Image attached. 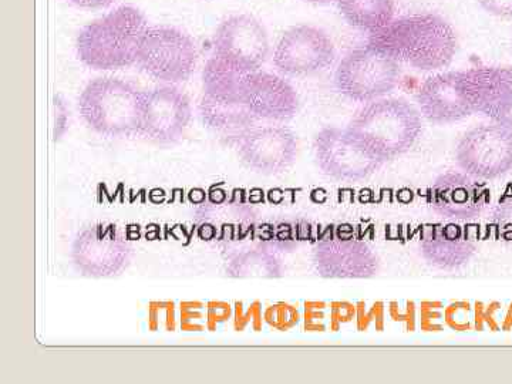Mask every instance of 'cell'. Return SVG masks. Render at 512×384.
Wrapping results in <instances>:
<instances>
[{"mask_svg": "<svg viewBox=\"0 0 512 384\" xmlns=\"http://www.w3.org/2000/svg\"><path fill=\"white\" fill-rule=\"evenodd\" d=\"M264 319L269 326L278 330H289L298 323V311L288 303H276L266 309Z\"/></svg>", "mask_w": 512, "mask_h": 384, "instance_id": "cell-26", "label": "cell"}, {"mask_svg": "<svg viewBox=\"0 0 512 384\" xmlns=\"http://www.w3.org/2000/svg\"><path fill=\"white\" fill-rule=\"evenodd\" d=\"M421 254L436 268L451 271L466 265L476 245L461 232L460 228L448 225H431L424 229L420 239Z\"/></svg>", "mask_w": 512, "mask_h": 384, "instance_id": "cell-18", "label": "cell"}, {"mask_svg": "<svg viewBox=\"0 0 512 384\" xmlns=\"http://www.w3.org/2000/svg\"><path fill=\"white\" fill-rule=\"evenodd\" d=\"M456 160L471 177H503L512 170V128L498 123L471 128L458 141Z\"/></svg>", "mask_w": 512, "mask_h": 384, "instance_id": "cell-7", "label": "cell"}, {"mask_svg": "<svg viewBox=\"0 0 512 384\" xmlns=\"http://www.w3.org/2000/svg\"><path fill=\"white\" fill-rule=\"evenodd\" d=\"M261 325V303L252 302L251 305H244V303L238 302L235 305L234 326L238 332L248 329L249 326L254 330H258Z\"/></svg>", "mask_w": 512, "mask_h": 384, "instance_id": "cell-27", "label": "cell"}, {"mask_svg": "<svg viewBox=\"0 0 512 384\" xmlns=\"http://www.w3.org/2000/svg\"><path fill=\"white\" fill-rule=\"evenodd\" d=\"M369 46L396 62L430 72L453 62L457 36L446 20L424 13L392 20L383 29L370 33Z\"/></svg>", "mask_w": 512, "mask_h": 384, "instance_id": "cell-1", "label": "cell"}, {"mask_svg": "<svg viewBox=\"0 0 512 384\" xmlns=\"http://www.w3.org/2000/svg\"><path fill=\"white\" fill-rule=\"evenodd\" d=\"M241 97L258 119L289 120L299 107L298 94L291 84L276 74L259 70L245 76Z\"/></svg>", "mask_w": 512, "mask_h": 384, "instance_id": "cell-16", "label": "cell"}, {"mask_svg": "<svg viewBox=\"0 0 512 384\" xmlns=\"http://www.w3.org/2000/svg\"><path fill=\"white\" fill-rule=\"evenodd\" d=\"M147 325L151 332H174L175 328H177L174 302H151L148 305Z\"/></svg>", "mask_w": 512, "mask_h": 384, "instance_id": "cell-24", "label": "cell"}, {"mask_svg": "<svg viewBox=\"0 0 512 384\" xmlns=\"http://www.w3.org/2000/svg\"><path fill=\"white\" fill-rule=\"evenodd\" d=\"M320 170L340 181H360L375 174L382 161L370 156L350 137L348 130L326 127L313 141Z\"/></svg>", "mask_w": 512, "mask_h": 384, "instance_id": "cell-11", "label": "cell"}, {"mask_svg": "<svg viewBox=\"0 0 512 384\" xmlns=\"http://www.w3.org/2000/svg\"><path fill=\"white\" fill-rule=\"evenodd\" d=\"M477 113L512 128V67H474Z\"/></svg>", "mask_w": 512, "mask_h": 384, "instance_id": "cell-19", "label": "cell"}, {"mask_svg": "<svg viewBox=\"0 0 512 384\" xmlns=\"http://www.w3.org/2000/svg\"><path fill=\"white\" fill-rule=\"evenodd\" d=\"M323 303L319 302H311L306 303V311H305V328L306 330H311V332H315V330H323L325 329V308H323Z\"/></svg>", "mask_w": 512, "mask_h": 384, "instance_id": "cell-30", "label": "cell"}, {"mask_svg": "<svg viewBox=\"0 0 512 384\" xmlns=\"http://www.w3.org/2000/svg\"><path fill=\"white\" fill-rule=\"evenodd\" d=\"M200 116L205 126L217 131L227 140L232 141L255 127L258 117L237 99H220L204 94L200 103Z\"/></svg>", "mask_w": 512, "mask_h": 384, "instance_id": "cell-21", "label": "cell"}, {"mask_svg": "<svg viewBox=\"0 0 512 384\" xmlns=\"http://www.w3.org/2000/svg\"><path fill=\"white\" fill-rule=\"evenodd\" d=\"M242 163L259 174L274 175L289 170L298 157V140L289 128L254 127L232 141Z\"/></svg>", "mask_w": 512, "mask_h": 384, "instance_id": "cell-12", "label": "cell"}, {"mask_svg": "<svg viewBox=\"0 0 512 384\" xmlns=\"http://www.w3.org/2000/svg\"><path fill=\"white\" fill-rule=\"evenodd\" d=\"M147 28L140 10L121 6L83 28L77 36V55L94 70L124 69L137 62Z\"/></svg>", "mask_w": 512, "mask_h": 384, "instance_id": "cell-3", "label": "cell"}, {"mask_svg": "<svg viewBox=\"0 0 512 384\" xmlns=\"http://www.w3.org/2000/svg\"><path fill=\"white\" fill-rule=\"evenodd\" d=\"M191 120L187 94L173 86L148 90L143 97L140 134L160 144L180 140Z\"/></svg>", "mask_w": 512, "mask_h": 384, "instance_id": "cell-14", "label": "cell"}, {"mask_svg": "<svg viewBox=\"0 0 512 384\" xmlns=\"http://www.w3.org/2000/svg\"><path fill=\"white\" fill-rule=\"evenodd\" d=\"M114 2H116V0H70V3L83 9L109 8Z\"/></svg>", "mask_w": 512, "mask_h": 384, "instance_id": "cell-33", "label": "cell"}, {"mask_svg": "<svg viewBox=\"0 0 512 384\" xmlns=\"http://www.w3.org/2000/svg\"><path fill=\"white\" fill-rule=\"evenodd\" d=\"M55 110H56V128L55 140L62 138L64 131L67 128V121H69V111H67L66 104L60 99L59 96L55 97Z\"/></svg>", "mask_w": 512, "mask_h": 384, "instance_id": "cell-32", "label": "cell"}, {"mask_svg": "<svg viewBox=\"0 0 512 384\" xmlns=\"http://www.w3.org/2000/svg\"><path fill=\"white\" fill-rule=\"evenodd\" d=\"M417 103L424 117L436 124L456 123L477 113L474 69L430 77L421 86Z\"/></svg>", "mask_w": 512, "mask_h": 384, "instance_id": "cell-8", "label": "cell"}, {"mask_svg": "<svg viewBox=\"0 0 512 384\" xmlns=\"http://www.w3.org/2000/svg\"><path fill=\"white\" fill-rule=\"evenodd\" d=\"M131 249L116 225H94L74 239L73 264L90 278L120 275L130 262Z\"/></svg>", "mask_w": 512, "mask_h": 384, "instance_id": "cell-9", "label": "cell"}, {"mask_svg": "<svg viewBox=\"0 0 512 384\" xmlns=\"http://www.w3.org/2000/svg\"><path fill=\"white\" fill-rule=\"evenodd\" d=\"M346 130L370 156L386 163L414 146L423 123L413 104L403 99H383L363 107Z\"/></svg>", "mask_w": 512, "mask_h": 384, "instance_id": "cell-2", "label": "cell"}, {"mask_svg": "<svg viewBox=\"0 0 512 384\" xmlns=\"http://www.w3.org/2000/svg\"><path fill=\"white\" fill-rule=\"evenodd\" d=\"M208 309V330H217L222 323L227 322L232 315L231 305L222 301H211L207 303Z\"/></svg>", "mask_w": 512, "mask_h": 384, "instance_id": "cell-29", "label": "cell"}, {"mask_svg": "<svg viewBox=\"0 0 512 384\" xmlns=\"http://www.w3.org/2000/svg\"><path fill=\"white\" fill-rule=\"evenodd\" d=\"M399 62L372 46L350 52L336 70V87L350 100L375 101L392 93L399 84Z\"/></svg>", "mask_w": 512, "mask_h": 384, "instance_id": "cell-5", "label": "cell"}, {"mask_svg": "<svg viewBox=\"0 0 512 384\" xmlns=\"http://www.w3.org/2000/svg\"><path fill=\"white\" fill-rule=\"evenodd\" d=\"M495 225H497L498 232L505 241L512 242V197L505 198L500 201L497 210H495Z\"/></svg>", "mask_w": 512, "mask_h": 384, "instance_id": "cell-28", "label": "cell"}, {"mask_svg": "<svg viewBox=\"0 0 512 384\" xmlns=\"http://www.w3.org/2000/svg\"><path fill=\"white\" fill-rule=\"evenodd\" d=\"M343 18L353 28L375 33L393 20L394 0H336Z\"/></svg>", "mask_w": 512, "mask_h": 384, "instance_id": "cell-22", "label": "cell"}, {"mask_svg": "<svg viewBox=\"0 0 512 384\" xmlns=\"http://www.w3.org/2000/svg\"><path fill=\"white\" fill-rule=\"evenodd\" d=\"M198 235L202 241H238L247 237L251 214L234 202H212L197 211Z\"/></svg>", "mask_w": 512, "mask_h": 384, "instance_id": "cell-20", "label": "cell"}, {"mask_svg": "<svg viewBox=\"0 0 512 384\" xmlns=\"http://www.w3.org/2000/svg\"><path fill=\"white\" fill-rule=\"evenodd\" d=\"M197 62V46L187 33L167 26H153L147 28L141 39L136 63L154 79L178 83L190 79Z\"/></svg>", "mask_w": 512, "mask_h": 384, "instance_id": "cell-6", "label": "cell"}, {"mask_svg": "<svg viewBox=\"0 0 512 384\" xmlns=\"http://www.w3.org/2000/svg\"><path fill=\"white\" fill-rule=\"evenodd\" d=\"M144 93L114 77H99L79 97L80 116L100 136L130 137L140 133Z\"/></svg>", "mask_w": 512, "mask_h": 384, "instance_id": "cell-4", "label": "cell"}, {"mask_svg": "<svg viewBox=\"0 0 512 384\" xmlns=\"http://www.w3.org/2000/svg\"><path fill=\"white\" fill-rule=\"evenodd\" d=\"M306 2L320 3V5H323V3H330L332 0H306Z\"/></svg>", "mask_w": 512, "mask_h": 384, "instance_id": "cell-34", "label": "cell"}, {"mask_svg": "<svg viewBox=\"0 0 512 384\" xmlns=\"http://www.w3.org/2000/svg\"><path fill=\"white\" fill-rule=\"evenodd\" d=\"M481 8L501 19H512V0H478Z\"/></svg>", "mask_w": 512, "mask_h": 384, "instance_id": "cell-31", "label": "cell"}, {"mask_svg": "<svg viewBox=\"0 0 512 384\" xmlns=\"http://www.w3.org/2000/svg\"><path fill=\"white\" fill-rule=\"evenodd\" d=\"M181 329L184 332H202L208 329L207 303L185 301L180 306Z\"/></svg>", "mask_w": 512, "mask_h": 384, "instance_id": "cell-25", "label": "cell"}, {"mask_svg": "<svg viewBox=\"0 0 512 384\" xmlns=\"http://www.w3.org/2000/svg\"><path fill=\"white\" fill-rule=\"evenodd\" d=\"M332 40L323 30L313 26H295L285 32L276 46V69L291 76H308L322 72L335 60Z\"/></svg>", "mask_w": 512, "mask_h": 384, "instance_id": "cell-13", "label": "cell"}, {"mask_svg": "<svg viewBox=\"0 0 512 384\" xmlns=\"http://www.w3.org/2000/svg\"><path fill=\"white\" fill-rule=\"evenodd\" d=\"M266 30L251 15H235L221 23L214 36V57L239 72L259 70L268 57Z\"/></svg>", "mask_w": 512, "mask_h": 384, "instance_id": "cell-10", "label": "cell"}, {"mask_svg": "<svg viewBox=\"0 0 512 384\" xmlns=\"http://www.w3.org/2000/svg\"><path fill=\"white\" fill-rule=\"evenodd\" d=\"M488 191L471 175L447 173L431 188V207L447 220L470 221L480 217Z\"/></svg>", "mask_w": 512, "mask_h": 384, "instance_id": "cell-17", "label": "cell"}, {"mask_svg": "<svg viewBox=\"0 0 512 384\" xmlns=\"http://www.w3.org/2000/svg\"><path fill=\"white\" fill-rule=\"evenodd\" d=\"M313 265L323 278L363 279L379 272L380 261L365 242L325 239L313 251Z\"/></svg>", "mask_w": 512, "mask_h": 384, "instance_id": "cell-15", "label": "cell"}, {"mask_svg": "<svg viewBox=\"0 0 512 384\" xmlns=\"http://www.w3.org/2000/svg\"><path fill=\"white\" fill-rule=\"evenodd\" d=\"M227 274L232 278H279L284 275V266L266 249H247L229 261Z\"/></svg>", "mask_w": 512, "mask_h": 384, "instance_id": "cell-23", "label": "cell"}]
</instances>
